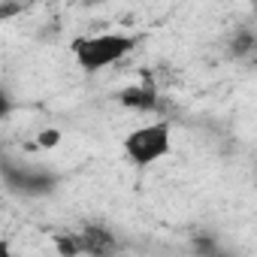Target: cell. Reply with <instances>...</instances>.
<instances>
[{"label":"cell","instance_id":"obj_3","mask_svg":"<svg viewBox=\"0 0 257 257\" xmlns=\"http://www.w3.org/2000/svg\"><path fill=\"white\" fill-rule=\"evenodd\" d=\"M7 179L13 188H19L22 194L28 197H40V194H49L55 185H58V176L46 173V170H7Z\"/></svg>","mask_w":257,"mask_h":257},{"label":"cell","instance_id":"obj_10","mask_svg":"<svg viewBox=\"0 0 257 257\" xmlns=\"http://www.w3.org/2000/svg\"><path fill=\"white\" fill-rule=\"evenodd\" d=\"M22 13V7H0V16H16Z\"/></svg>","mask_w":257,"mask_h":257},{"label":"cell","instance_id":"obj_7","mask_svg":"<svg viewBox=\"0 0 257 257\" xmlns=\"http://www.w3.org/2000/svg\"><path fill=\"white\" fill-rule=\"evenodd\" d=\"M58 140H61V134H58V131H43V134L37 137V146H40V149H55V146H58Z\"/></svg>","mask_w":257,"mask_h":257},{"label":"cell","instance_id":"obj_8","mask_svg":"<svg viewBox=\"0 0 257 257\" xmlns=\"http://www.w3.org/2000/svg\"><path fill=\"white\" fill-rule=\"evenodd\" d=\"M10 109H13V100H10V94H7L4 88H0V118H7Z\"/></svg>","mask_w":257,"mask_h":257},{"label":"cell","instance_id":"obj_5","mask_svg":"<svg viewBox=\"0 0 257 257\" xmlns=\"http://www.w3.org/2000/svg\"><path fill=\"white\" fill-rule=\"evenodd\" d=\"M79 245H82V254H109L115 248V236L106 233L103 227H88L82 236H79Z\"/></svg>","mask_w":257,"mask_h":257},{"label":"cell","instance_id":"obj_9","mask_svg":"<svg viewBox=\"0 0 257 257\" xmlns=\"http://www.w3.org/2000/svg\"><path fill=\"white\" fill-rule=\"evenodd\" d=\"M0 257H19V251L10 245V239H0Z\"/></svg>","mask_w":257,"mask_h":257},{"label":"cell","instance_id":"obj_1","mask_svg":"<svg viewBox=\"0 0 257 257\" xmlns=\"http://www.w3.org/2000/svg\"><path fill=\"white\" fill-rule=\"evenodd\" d=\"M137 49V37L121 34V31H106V34H91V37H79L73 40L70 52L76 58V64L85 73H100L118 61H124Z\"/></svg>","mask_w":257,"mask_h":257},{"label":"cell","instance_id":"obj_4","mask_svg":"<svg viewBox=\"0 0 257 257\" xmlns=\"http://www.w3.org/2000/svg\"><path fill=\"white\" fill-rule=\"evenodd\" d=\"M118 103L127 106V109H137V112H155L158 103H161V97H158V91L149 82H143V85H127L118 94Z\"/></svg>","mask_w":257,"mask_h":257},{"label":"cell","instance_id":"obj_6","mask_svg":"<svg viewBox=\"0 0 257 257\" xmlns=\"http://www.w3.org/2000/svg\"><path fill=\"white\" fill-rule=\"evenodd\" d=\"M55 248H58L61 257H79V254H82L79 236H58V239H55Z\"/></svg>","mask_w":257,"mask_h":257},{"label":"cell","instance_id":"obj_2","mask_svg":"<svg viewBox=\"0 0 257 257\" xmlns=\"http://www.w3.org/2000/svg\"><path fill=\"white\" fill-rule=\"evenodd\" d=\"M121 149H124V158L131 161L137 170H146V167L164 161L173 152V131H170L167 121L140 124V127H134V131L124 137Z\"/></svg>","mask_w":257,"mask_h":257}]
</instances>
